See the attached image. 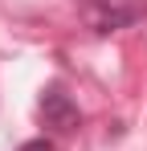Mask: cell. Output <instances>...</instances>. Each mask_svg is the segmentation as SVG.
Masks as SVG:
<instances>
[{"instance_id": "cell-1", "label": "cell", "mask_w": 147, "mask_h": 151, "mask_svg": "<svg viewBox=\"0 0 147 151\" xmlns=\"http://www.w3.org/2000/svg\"><path fill=\"white\" fill-rule=\"evenodd\" d=\"M147 17V0H82V21L94 33H119Z\"/></svg>"}, {"instance_id": "cell-2", "label": "cell", "mask_w": 147, "mask_h": 151, "mask_svg": "<svg viewBox=\"0 0 147 151\" xmlns=\"http://www.w3.org/2000/svg\"><path fill=\"white\" fill-rule=\"evenodd\" d=\"M37 110H41V119H45V127H53V131H74L78 127V106H74V98L61 90V86H45L41 90V98H37Z\"/></svg>"}, {"instance_id": "cell-3", "label": "cell", "mask_w": 147, "mask_h": 151, "mask_svg": "<svg viewBox=\"0 0 147 151\" xmlns=\"http://www.w3.org/2000/svg\"><path fill=\"white\" fill-rule=\"evenodd\" d=\"M17 151H53V143H49V139H29V143H21Z\"/></svg>"}]
</instances>
